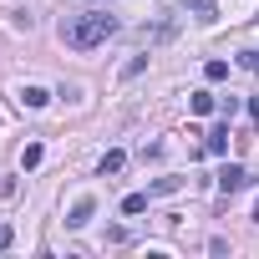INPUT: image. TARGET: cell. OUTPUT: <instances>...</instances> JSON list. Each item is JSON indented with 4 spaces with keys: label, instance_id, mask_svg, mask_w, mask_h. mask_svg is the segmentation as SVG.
I'll list each match as a JSON object with an SVG mask.
<instances>
[{
    "label": "cell",
    "instance_id": "13",
    "mask_svg": "<svg viewBox=\"0 0 259 259\" xmlns=\"http://www.w3.org/2000/svg\"><path fill=\"white\" fill-rule=\"evenodd\" d=\"M143 66H148V56H133V61H127V66H122V76H127V81H133V76H138Z\"/></svg>",
    "mask_w": 259,
    "mask_h": 259
},
{
    "label": "cell",
    "instance_id": "7",
    "mask_svg": "<svg viewBox=\"0 0 259 259\" xmlns=\"http://www.w3.org/2000/svg\"><path fill=\"white\" fill-rule=\"evenodd\" d=\"M21 102H26V107H46V102H51V92H46V87H26V92H21Z\"/></svg>",
    "mask_w": 259,
    "mask_h": 259
},
{
    "label": "cell",
    "instance_id": "11",
    "mask_svg": "<svg viewBox=\"0 0 259 259\" xmlns=\"http://www.w3.org/2000/svg\"><path fill=\"white\" fill-rule=\"evenodd\" d=\"M203 76H208V81H224V76H229V61H219V56H213V61L203 66Z\"/></svg>",
    "mask_w": 259,
    "mask_h": 259
},
{
    "label": "cell",
    "instance_id": "10",
    "mask_svg": "<svg viewBox=\"0 0 259 259\" xmlns=\"http://www.w3.org/2000/svg\"><path fill=\"white\" fill-rule=\"evenodd\" d=\"M148 198H153V193H127V198H122V213H143Z\"/></svg>",
    "mask_w": 259,
    "mask_h": 259
},
{
    "label": "cell",
    "instance_id": "15",
    "mask_svg": "<svg viewBox=\"0 0 259 259\" xmlns=\"http://www.w3.org/2000/svg\"><path fill=\"white\" fill-rule=\"evenodd\" d=\"M11 244H16V229H11V224H0V249H11Z\"/></svg>",
    "mask_w": 259,
    "mask_h": 259
},
{
    "label": "cell",
    "instance_id": "5",
    "mask_svg": "<svg viewBox=\"0 0 259 259\" xmlns=\"http://www.w3.org/2000/svg\"><path fill=\"white\" fill-rule=\"evenodd\" d=\"M188 107H193V117H208L219 102H213V92H193V97H188Z\"/></svg>",
    "mask_w": 259,
    "mask_h": 259
},
{
    "label": "cell",
    "instance_id": "14",
    "mask_svg": "<svg viewBox=\"0 0 259 259\" xmlns=\"http://www.w3.org/2000/svg\"><path fill=\"white\" fill-rule=\"evenodd\" d=\"M239 66L244 71H259V51H239Z\"/></svg>",
    "mask_w": 259,
    "mask_h": 259
},
{
    "label": "cell",
    "instance_id": "4",
    "mask_svg": "<svg viewBox=\"0 0 259 259\" xmlns=\"http://www.w3.org/2000/svg\"><path fill=\"white\" fill-rule=\"evenodd\" d=\"M224 148H229V122H224V127H213V133L203 138V153H224Z\"/></svg>",
    "mask_w": 259,
    "mask_h": 259
},
{
    "label": "cell",
    "instance_id": "2",
    "mask_svg": "<svg viewBox=\"0 0 259 259\" xmlns=\"http://www.w3.org/2000/svg\"><path fill=\"white\" fill-rule=\"evenodd\" d=\"M219 188H224V193H239V188H249V173H244L239 163H229V168L219 173Z\"/></svg>",
    "mask_w": 259,
    "mask_h": 259
},
{
    "label": "cell",
    "instance_id": "8",
    "mask_svg": "<svg viewBox=\"0 0 259 259\" xmlns=\"http://www.w3.org/2000/svg\"><path fill=\"white\" fill-rule=\"evenodd\" d=\"M41 158H46V148H41V143H31V148L21 153V168L31 173V168H41Z\"/></svg>",
    "mask_w": 259,
    "mask_h": 259
},
{
    "label": "cell",
    "instance_id": "3",
    "mask_svg": "<svg viewBox=\"0 0 259 259\" xmlns=\"http://www.w3.org/2000/svg\"><path fill=\"white\" fill-rule=\"evenodd\" d=\"M92 208H97L92 198H76V203H71V213H66V224H71V229H81V224H92Z\"/></svg>",
    "mask_w": 259,
    "mask_h": 259
},
{
    "label": "cell",
    "instance_id": "6",
    "mask_svg": "<svg viewBox=\"0 0 259 259\" xmlns=\"http://www.w3.org/2000/svg\"><path fill=\"white\" fill-rule=\"evenodd\" d=\"M183 6H188V11H193V16L203 21V26H208V21L219 16V11H213V0H183Z\"/></svg>",
    "mask_w": 259,
    "mask_h": 259
},
{
    "label": "cell",
    "instance_id": "12",
    "mask_svg": "<svg viewBox=\"0 0 259 259\" xmlns=\"http://www.w3.org/2000/svg\"><path fill=\"white\" fill-rule=\"evenodd\" d=\"M178 188H183V178H158L148 193H178Z\"/></svg>",
    "mask_w": 259,
    "mask_h": 259
},
{
    "label": "cell",
    "instance_id": "16",
    "mask_svg": "<svg viewBox=\"0 0 259 259\" xmlns=\"http://www.w3.org/2000/svg\"><path fill=\"white\" fill-rule=\"evenodd\" d=\"M249 117H254V122H259V97H249Z\"/></svg>",
    "mask_w": 259,
    "mask_h": 259
},
{
    "label": "cell",
    "instance_id": "17",
    "mask_svg": "<svg viewBox=\"0 0 259 259\" xmlns=\"http://www.w3.org/2000/svg\"><path fill=\"white\" fill-rule=\"evenodd\" d=\"M254 219H259V208H254Z\"/></svg>",
    "mask_w": 259,
    "mask_h": 259
},
{
    "label": "cell",
    "instance_id": "1",
    "mask_svg": "<svg viewBox=\"0 0 259 259\" xmlns=\"http://www.w3.org/2000/svg\"><path fill=\"white\" fill-rule=\"evenodd\" d=\"M112 31H117V21H112L107 11H87V16H71V21H61V41H66V46H76V51H92V46H102Z\"/></svg>",
    "mask_w": 259,
    "mask_h": 259
},
{
    "label": "cell",
    "instance_id": "9",
    "mask_svg": "<svg viewBox=\"0 0 259 259\" xmlns=\"http://www.w3.org/2000/svg\"><path fill=\"white\" fill-rule=\"evenodd\" d=\"M122 163H127V153H117V148H112V153L102 158V178H112V173H122Z\"/></svg>",
    "mask_w": 259,
    "mask_h": 259
}]
</instances>
